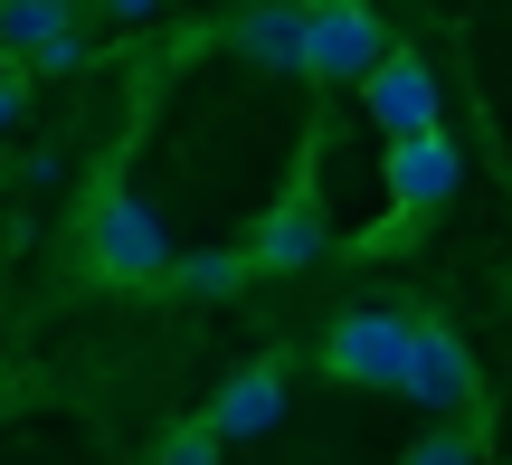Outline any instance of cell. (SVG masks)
Segmentation results:
<instances>
[{
	"mask_svg": "<svg viewBox=\"0 0 512 465\" xmlns=\"http://www.w3.org/2000/svg\"><path fill=\"white\" fill-rule=\"evenodd\" d=\"M86 247H95V266L124 276V285H162L171 276V228L152 219V200H133V190H105V200H95Z\"/></svg>",
	"mask_w": 512,
	"mask_h": 465,
	"instance_id": "1",
	"label": "cell"
},
{
	"mask_svg": "<svg viewBox=\"0 0 512 465\" xmlns=\"http://www.w3.org/2000/svg\"><path fill=\"white\" fill-rule=\"evenodd\" d=\"M408 323H418V314H389V304L342 314V323H332V342H323L332 380H351V390H399V371H408Z\"/></svg>",
	"mask_w": 512,
	"mask_h": 465,
	"instance_id": "2",
	"label": "cell"
},
{
	"mask_svg": "<svg viewBox=\"0 0 512 465\" xmlns=\"http://www.w3.org/2000/svg\"><path fill=\"white\" fill-rule=\"evenodd\" d=\"M389 57V29L370 10H351V0H332V10H304V76H332V86H370Z\"/></svg>",
	"mask_w": 512,
	"mask_h": 465,
	"instance_id": "3",
	"label": "cell"
},
{
	"mask_svg": "<svg viewBox=\"0 0 512 465\" xmlns=\"http://www.w3.org/2000/svg\"><path fill=\"white\" fill-rule=\"evenodd\" d=\"M323 247H332L323 200H313V181H294L285 200H275L266 219L247 228V247H238V257H247V276H266V266H275V276H304V266L323 257Z\"/></svg>",
	"mask_w": 512,
	"mask_h": 465,
	"instance_id": "4",
	"label": "cell"
},
{
	"mask_svg": "<svg viewBox=\"0 0 512 465\" xmlns=\"http://www.w3.org/2000/svg\"><path fill=\"white\" fill-rule=\"evenodd\" d=\"M399 390L418 399V409H475L484 399V380H475V352H465L446 323H408V371H399Z\"/></svg>",
	"mask_w": 512,
	"mask_h": 465,
	"instance_id": "5",
	"label": "cell"
},
{
	"mask_svg": "<svg viewBox=\"0 0 512 465\" xmlns=\"http://www.w3.org/2000/svg\"><path fill=\"white\" fill-rule=\"evenodd\" d=\"M361 105H370V124H380L389 143H408V133H437V114H446V86H437V67H427V57L389 48V57H380V76L361 86Z\"/></svg>",
	"mask_w": 512,
	"mask_h": 465,
	"instance_id": "6",
	"label": "cell"
},
{
	"mask_svg": "<svg viewBox=\"0 0 512 465\" xmlns=\"http://www.w3.org/2000/svg\"><path fill=\"white\" fill-rule=\"evenodd\" d=\"M456 181H465V152L446 143V133H408V143H389V209H399V219L446 209Z\"/></svg>",
	"mask_w": 512,
	"mask_h": 465,
	"instance_id": "7",
	"label": "cell"
},
{
	"mask_svg": "<svg viewBox=\"0 0 512 465\" xmlns=\"http://www.w3.org/2000/svg\"><path fill=\"white\" fill-rule=\"evenodd\" d=\"M275 418H285V371L275 361H247V371H228V390L209 399L200 428L219 447H247V437H275Z\"/></svg>",
	"mask_w": 512,
	"mask_h": 465,
	"instance_id": "8",
	"label": "cell"
},
{
	"mask_svg": "<svg viewBox=\"0 0 512 465\" xmlns=\"http://www.w3.org/2000/svg\"><path fill=\"white\" fill-rule=\"evenodd\" d=\"M0 48H10L19 67H76V10L19 0V10H0Z\"/></svg>",
	"mask_w": 512,
	"mask_h": 465,
	"instance_id": "9",
	"label": "cell"
},
{
	"mask_svg": "<svg viewBox=\"0 0 512 465\" xmlns=\"http://www.w3.org/2000/svg\"><path fill=\"white\" fill-rule=\"evenodd\" d=\"M238 48L275 76H304V10H247L238 19Z\"/></svg>",
	"mask_w": 512,
	"mask_h": 465,
	"instance_id": "10",
	"label": "cell"
},
{
	"mask_svg": "<svg viewBox=\"0 0 512 465\" xmlns=\"http://www.w3.org/2000/svg\"><path fill=\"white\" fill-rule=\"evenodd\" d=\"M162 285H181V295L219 304V295H238V285H247V257H238V247H200V257H171Z\"/></svg>",
	"mask_w": 512,
	"mask_h": 465,
	"instance_id": "11",
	"label": "cell"
},
{
	"mask_svg": "<svg viewBox=\"0 0 512 465\" xmlns=\"http://www.w3.org/2000/svg\"><path fill=\"white\" fill-rule=\"evenodd\" d=\"M408 465H484V437L475 428H427L418 447H408Z\"/></svg>",
	"mask_w": 512,
	"mask_h": 465,
	"instance_id": "12",
	"label": "cell"
},
{
	"mask_svg": "<svg viewBox=\"0 0 512 465\" xmlns=\"http://www.w3.org/2000/svg\"><path fill=\"white\" fill-rule=\"evenodd\" d=\"M152 465H219V437L190 418V428H171V437H162V456H152Z\"/></svg>",
	"mask_w": 512,
	"mask_h": 465,
	"instance_id": "13",
	"label": "cell"
},
{
	"mask_svg": "<svg viewBox=\"0 0 512 465\" xmlns=\"http://www.w3.org/2000/svg\"><path fill=\"white\" fill-rule=\"evenodd\" d=\"M19 114H29V76H19V67H0V133H10Z\"/></svg>",
	"mask_w": 512,
	"mask_h": 465,
	"instance_id": "14",
	"label": "cell"
}]
</instances>
